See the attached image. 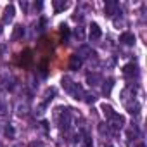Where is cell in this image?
Returning a JSON list of instances; mask_svg holds the SVG:
<instances>
[{
  "label": "cell",
  "instance_id": "obj_15",
  "mask_svg": "<svg viewBox=\"0 0 147 147\" xmlns=\"http://www.w3.org/2000/svg\"><path fill=\"white\" fill-rule=\"evenodd\" d=\"M28 147H43V142L42 140H33L28 144Z\"/></svg>",
  "mask_w": 147,
  "mask_h": 147
},
{
  "label": "cell",
  "instance_id": "obj_5",
  "mask_svg": "<svg viewBox=\"0 0 147 147\" xmlns=\"http://www.w3.org/2000/svg\"><path fill=\"white\" fill-rule=\"evenodd\" d=\"M76 55L83 61V59H87V57H92L94 55V50L88 47V45H82L80 49H78V52H76Z\"/></svg>",
  "mask_w": 147,
  "mask_h": 147
},
{
  "label": "cell",
  "instance_id": "obj_20",
  "mask_svg": "<svg viewBox=\"0 0 147 147\" xmlns=\"http://www.w3.org/2000/svg\"><path fill=\"white\" fill-rule=\"evenodd\" d=\"M76 36H80V38H82V36H83V31H82V30H76Z\"/></svg>",
  "mask_w": 147,
  "mask_h": 147
},
{
  "label": "cell",
  "instance_id": "obj_21",
  "mask_svg": "<svg viewBox=\"0 0 147 147\" xmlns=\"http://www.w3.org/2000/svg\"><path fill=\"white\" fill-rule=\"evenodd\" d=\"M2 31H4V30H2V24H0V35H2Z\"/></svg>",
  "mask_w": 147,
  "mask_h": 147
},
{
  "label": "cell",
  "instance_id": "obj_12",
  "mask_svg": "<svg viewBox=\"0 0 147 147\" xmlns=\"http://www.w3.org/2000/svg\"><path fill=\"white\" fill-rule=\"evenodd\" d=\"M123 73H125L126 76H131V75L135 76V75H137V67H135L133 64H126V66L123 67Z\"/></svg>",
  "mask_w": 147,
  "mask_h": 147
},
{
  "label": "cell",
  "instance_id": "obj_14",
  "mask_svg": "<svg viewBox=\"0 0 147 147\" xmlns=\"http://www.w3.org/2000/svg\"><path fill=\"white\" fill-rule=\"evenodd\" d=\"M23 35H24V28H23V26H16V28H14V33H12V40L21 38Z\"/></svg>",
  "mask_w": 147,
  "mask_h": 147
},
{
  "label": "cell",
  "instance_id": "obj_4",
  "mask_svg": "<svg viewBox=\"0 0 147 147\" xmlns=\"http://www.w3.org/2000/svg\"><path fill=\"white\" fill-rule=\"evenodd\" d=\"M104 11H106L107 16H114V14H118V11H119V4L116 2V0H109V2H106Z\"/></svg>",
  "mask_w": 147,
  "mask_h": 147
},
{
  "label": "cell",
  "instance_id": "obj_22",
  "mask_svg": "<svg viewBox=\"0 0 147 147\" xmlns=\"http://www.w3.org/2000/svg\"><path fill=\"white\" fill-rule=\"evenodd\" d=\"M137 147H145V145H144V144H140V145H137Z\"/></svg>",
  "mask_w": 147,
  "mask_h": 147
},
{
  "label": "cell",
  "instance_id": "obj_16",
  "mask_svg": "<svg viewBox=\"0 0 147 147\" xmlns=\"http://www.w3.org/2000/svg\"><path fill=\"white\" fill-rule=\"evenodd\" d=\"M5 113H7V106L4 102H0V116H4Z\"/></svg>",
  "mask_w": 147,
  "mask_h": 147
},
{
  "label": "cell",
  "instance_id": "obj_17",
  "mask_svg": "<svg viewBox=\"0 0 147 147\" xmlns=\"http://www.w3.org/2000/svg\"><path fill=\"white\" fill-rule=\"evenodd\" d=\"M5 135H7V137H14V128H12V126H7V128H5Z\"/></svg>",
  "mask_w": 147,
  "mask_h": 147
},
{
  "label": "cell",
  "instance_id": "obj_2",
  "mask_svg": "<svg viewBox=\"0 0 147 147\" xmlns=\"http://www.w3.org/2000/svg\"><path fill=\"white\" fill-rule=\"evenodd\" d=\"M62 87H64V90L73 97V99H76V100H82L83 97H85V92H83V88L78 85V83H75V82H71L69 78H62Z\"/></svg>",
  "mask_w": 147,
  "mask_h": 147
},
{
  "label": "cell",
  "instance_id": "obj_13",
  "mask_svg": "<svg viewBox=\"0 0 147 147\" xmlns=\"http://www.w3.org/2000/svg\"><path fill=\"white\" fill-rule=\"evenodd\" d=\"M66 7H67L66 2H62V0H54V11H55V12H61V11H64Z\"/></svg>",
  "mask_w": 147,
  "mask_h": 147
},
{
  "label": "cell",
  "instance_id": "obj_10",
  "mask_svg": "<svg viewBox=\"0 0 147 147\" xmlns=\"http://www.w3.org/2000/svg\"><path fill=\"white\" fill-rule=\"evenodd\" d=\"M14 5H7L5 7V12H4V23H7V21H12V18H14Z\"/></svg>",
  "mask_w": 147,
  "mask_h": 147
},
{
  "label": "cell",
  "instance_id": "obj_1",
  "mask_svg": "<svg viewBox=\"0 0 147 147\" xmlns=\"http://www.w3.org/2000/svg\"><path fill=\"white\" fill-rule=\"evenodd\" d=\"M102 113H104V116L107 118V123H109V126H111V128H114V130L123 128V125H125V118H123L121 114H118L111 106L102 104Z\"/></svg>",
  "mask_w": 147,
  "mask_h": 147
},
{
  "label": "cell",
  "instance_id": "obj_19",
  "mask_svg": "<svg viewBox=\"0 0 147 147\" xmlns=\"http://www.w3.org/2000/svg\"><path fill=\"white\" fill-rule=\"evenodd\" d=\"M61 33H62L64 36H66V35H69V30H67V26H66V24H62V26H61Z\"/></svg>",
  "mask_w": 147,
  "mask_h": 147
},
{
  "label": "cell",
  "instance_id": "obj_9",
  "mask_svg": "<svg viewBox=\"0 0 147 147\" xmlns=\"http://www.w3.org/2000/svg\"><path fill=\"white\" fill-rule=\"evenodd\" d=\"M82 62H83V61L75 54V55H71V59H69V67H71V69H80V67H82Z\"/></svg>",
  "mask_w": 147,
  "mask_h": 147
},
{
  "label": "cell",
  "instance_id": "obj_11",
  "mask_svg": "<svg viewBox=\"0 0 147 147\" xmlns=\"http://www.w3.org/2000/svg\"><path fill=\"white\" fill-rule=\"evenodd\" d=\"M78 138V142H80V147H92V138L88 137V135H82V137H76Z\"/></svg>",
  "mask_w": 147,
  "mask_h": 147
},
{
  "label": "cell",
  "instance_id": "obj_6",
  "mask_svg": "<svg viewBox=\"0 0 147 147\" xmlns=\"http://www.w3.org/2000/svg\"><path fill=\"white\" fill-rule=\"evenodd\" d=\"M87 83L88 85H99V83H102V76L99 75V73H88L87 75Z\"/></svg>",
  "mask_w": 147,
  "mask_h": 147
},
{
  "label": "cell",
  "instance_id": "obj_3",
  "mask_svg": "<svg viewBox=\"0 0 147 147\" xmlns=\"http://www.w3.org/2000/svg\"><path fill=\"white\" fill-rule=\"evenodd\" d=\"M57 121H59V128L61 130H67L71 125V113L67 107H59L57 109Z\"/></svg>",
  "mask_w": 147,
  "mask_h": 147
},
{
  "label": "cell",
  "instance_id": "obj_18",
  "mask_svg": "<svg viewBox=\"0 0 147 147\" xmlns=\"http://www.w3.org/2000/svg\"><path fill=\"white\" fill-rule=\"evenodd\" d=\"M111 87H113V80L107 82V87H104V94H109L111 92Z\"/></svg>",
  "mask_w": 147,
  "mask_h": 147
},
{
  "label": "cell",
  "instance_id": "obj_7",
  "mask_svg": "<svg viewBox=\"0 0 147 147\" xmlns=\"http://www.w3.org/2000/svg\"><path fill=\"white\" fill-rule=\"evenodd\" d=\"M100 35H102V31H100L99 24H97V23H92V24H90V33H88L90 40H99Z\"/></svg>",
  "mask_w": 147,
  "mask_h": 147
},
{
  "label": "cell",
  "instance_id": "obj_8",
  "mask_svg": "<svg viewBox=\"0 0 147 147\" xmlns=\"http://www.w3.org/2000/svg\"><path fill=\"white\" fill-rule=\"evenodd\" d=\"M119 42L125 43V45H133V43H135V35L126 31V33H123V35L119 36Z\"/></svg>",
  "mask_w": 147,
  "mask_h": 147
}]
</instances>
